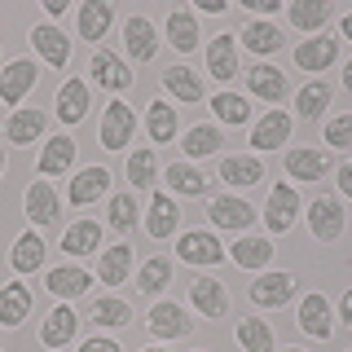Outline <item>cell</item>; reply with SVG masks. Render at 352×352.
I'll return each instance as SVG.
<instances>
[{
  "label": "cell",
  "mask_w": 352,
  "mask_h": 352,
  "mask_svg": "<svg viewBox=\"0 0 352 352\" xmlns=\"http://www.w3.org/2000/svg\"><path fill=\"white\" fill-rule=\"evenodd\" d=\"M207 216H212V225H220V229H251L256 225V207H251L247 198H229V194L212 198Z\"/></svg>",
  "instance_id": "cell-4"
},
{
  "label": "cell",
  "mask_w": 352,
  "mask_h": 352,
  "mask_svg": "<svg viewBox=\"0 0 352 352\" xmlns=\"http://www.w3.org/2000/svg\"><path fill=\"white\" fill-rule=\"evenodd\" d=\"M229 260H234L238 269H264V264L273 260V242L269 238H238L234 247H229Z\"/></svg>",
  "instance_id": "cell-23"
},
{
  "label": "cell",
  "mask_w": 352,
  "mask_h": 352,
  "mask_svg": "<svg viewBox=\"0 0 352 352\" xmlns=\"http://www.w3.org/2000/svg\"><path fill=\"white\" fill-rule=\"evenodd\" d=\"M291 295H295L291 273H264V278L251 282V304H260V308H282Z\"/></svg>",
  "instance_id": "cell-7"
},
{
  "label": "cell",
  "mask_w": 352,
  "mask_h": 352,
  "mask_svg": "<svg viewBox=\"0 0 352 352\" xmlns=\"http://www.w3.org/2000/svg\"><path fill=\"white\" fill-rule=\"evenodd\" d=\"M88 115V84L84 80H66L58 88V119L62 124H80Z\"/></svg>",
  "instance_id": "cell-20"
},
{
  "label": "cell",
  "mask_w": 352,
  "mask_h": 352,
  "mask_svg": "<svg viewBox=\"0 0 352 352\" xmlns=\"http://www.w3.org/2000/svg\"><path fill=\"white\" fill-rule=\"evenodd\" d=\"M0 172H5V154H0Z\"/></svg>",
  "instance_id": "cell-57"
},
{
  "label": "cell",
  "mask_w": 352,
  "mask_h": 352,
  "mask_svg": "<svg viewBox=\"0 0 352 352\" xmlns=\"http://www.w3.org/2000/svg\"><path fill=\"white\" fill-rule=\"evenodd\" d=\"M348 352H352V348H348Z\"/></svg>",
  "instance_id": "cell-60"
},
{
  "label": "cell",
  "mask_w": 352,
  "mask_h": 352,
  "mask_svg": "<svg viewBox=\"0 0 352 352\" xmlns=\"http://www.w3.org/2000/svg\"><path fill=\"white\" fill-rule=\"evenodd\" d=\"M308 229H313V238L335 242L344 234V207H339L335 198H313V207H308Z\"/></svg>",
  "instance_id": "cell-6"
},
{
  "label": "cell",
  "mask_w": 352,
  "mask_h": 352,
  "mask_svg": "<svg viewBox=\"0 0 352 352\" xmlns=\"http://www.w3.org/2000/svg\"><path fill=\"white\" fill-rule=\"evenodd\" d=\"M124 44H128V53L137 62H150L154 49H159V36H154V27H150L146 18H128L124 22Z\"/></svg>",
  "instance_id": "cell-22"
},
{
  "label": "cell",
  "mask_w": 352,
  "mask_h": 352,
  "mask_svg": "<svg viewBox=\"0 0 352 352\" xmlns=\"http://www.w3.org/2000/svg\"><path fill=\"white\" fill-rule=\"evenodd\" d=\"M286 18H291L300 31H322L326 18H330V5L326 0H295V5L286 9Z\"/></svg>",
  "instance_id": "cell-36"
},
{
  "label": "cell",
  "mask_w": 352,
  "mask_h": 352,
  "mask_svg": "<svg viewBox=\"0 0 352 352\" xmlns=\"http://www.w3.org/2000/svg\"><path fill=\"white\" fill-rule=\"evenodd\" d=\"M31 44H36V53L49 66H66V62H71V40H66L53 22H44V27L31 31Z\"/></svg>",
  "instance_id": "cell-14"
},
{
  "label": "cell",
  "mask_w": 352,
  "mask_h": 352,
  "mask_svg": "<svg viewBox=\"0 0 352 352\" xmlns=\"http://www.w3.org/2000/svg\"><path fill=\"white\" fill-rule=\"evenodd\" d=\"M282 352H300V348H282Z\"/></svg>",
  "instance_id": "cell-58"
},
{
  "label": "cell",
  "mask_w": 352,
  "mask_h": 352,
  "mask_svg": "<svg viewBox=\"0 0 352 352\" xmlns=\"http://www.w3.org/2000/svg\"><path fill=\"white\" fill-rule=\"evenodd\" d=\"M40 132H44V115H40V110H14V115H9L5 137L14 141V146H31Z\"/></svg>",
  "instance_id": "cell-33"
},
{
  "label": "cell",
  "mask_w": 352,
  "mask_h": 352,
  "mask_svg": "<svg viewBox=\"0 0 352 352\" xmlns=\"http://www.w3.org/2000/svg\"><path fill=\"white\" fill-rule=\"evenodd\" d=\"M330 168V159L322 150H291L286 154V172L295 176V181H322Z\"/></svg>",
  "instance_id": "cell-25"
},
{
  "label": "cell",
  "mask_w": 352,
  "mask_h": 352,
  "mask_svg": "<svg viewBox=\"0 0 352 352\" xmlns=\"http://www.w3.org/2000/svg\"><path fill=\"white\" fill-rule=\"evenodd\" d=\"M110 22H115V9L106 0H84L80 5V36L84 40H102L110 31Z\"/></svg>",
  "instance_id": "cell-24"
},
{
  "label": "cell",
  "mask_w": 352,
  "mask_h": 352,
  "mask_svg": "<svg viewBox=\"0 0 352 352\" xmlns=\"http://www.w3.org/2000/svg\"><path fill=\"white\" fill-rule=\"evenodd\" d=\"M22 207H27V216L36 220V225H53V220H58V194H53L49 181L27 185V194H22Z\"/></svg>",
  "instance_id": "cell-16"
},
{
  "label": "cell",
  "mask_w": 352,
  "mask_h": 352,
  "mask_svg": "<svg viewBox=\"0 0 352 352\" xmlns=\"http://www.w3.org/2000/svg\"><path fill=\"white\" fill-rule=\"evenodd\" d=\"M326 146L335 150H352V115H339L326 124Z\"/></svg>",
  "instance_id": "cell-48"
},
{
  "label": "cell",
  "mask_w": 352,
  "mask_h": 352,
  "mask_svg": "<svg viewBox=\"0 0 352 352\" xmlns=\"http://www.w3.org/2000/svg\"><path fill=\"white\" fill-rule=\"evenodd\" d=\"M198 9L203 14H225V0H198Z\"/></svg>",
  "instance_id": "cell-53"
},
{
  "label": "cell",
  "mask_w": 352,
  "mask_h": 352,
  "mask_svg": "<svg viewBox=\"0 0 352 352\" xmlns=\"http://www.w3.org/2000/svg\"><path fill=\"white\" fill-rule=\"evenodd\" d=\"M207 71H212L220 84H229L238 75V36L234 31H225V36L212 40V49H207Z\"/></svg>",
  "instance_id": "cell-9"
},
{
  "label": "cell",
  "mask_w": 352,
  "mask_h": 352,
  "mask_svg": "<svg viewBox=\"0 0 352 352\" xmlns=\"http://www.w3.org/2000/svg\"><path fill=\"white\" fill-rule=\"evenodd\" d=\"M137 132V115H132L128 102H110L106 106V119H102V146L106 150H124Z\"/></svg>",
  "instance_id": "cell-1"
},
{
  "label": "cell",
  "mask_w": 352,
  "mask_h": 352,
  "mask_svg": "<svg viewBox=\"0 0 352 352\" xmlns=\"http://www.w3.org/2000/svg\"><path fill=\"white\" fill-rule=\"evenodd\" d=\"M168 40H172V49H181V53H194L198 49V27H194V14H190V9H172Z\"/></svg>",
  "instance_id": "cell-35"
},
{
  "label": "cell",
  "mask_w": 352,
  "mask_h": 352,
  "mask_svg": "<svg viewBox=\"0 0 352 352\" xmlns=\"http://www.w3.org/2000/svg\"><path fill=\"white\" fill-rule=\"evenodd\" d=\"M110 225H115L119 234H128V229L137 225V203H132V194H115V198H110Z\"/></svg>",
  "instance_id": "cell-47"
},
{
  "label": "cell",
  "mask_w": 352,
  "mask_h": 352,
  "mask_svg": "<svg viewBox=\"0 0 352 352\" xmlns=\"http://www.w3.org/2000/svg\"><path fill=\"white\" fill-rule=\"evenodd\" d=\"M154 172H159L154 150H132V154H128V181H132V185H150Z\"/></svg>",
  "instance_id": "cell-46"
},
{
  "label": "cell",
  "mask_w": 352,
  "mask_h": 352,
  "mask_svg": "<svg viewBox=\"0 0 352 352\" xmlns=\"http://www.w3.org/2000/svg\"><path fill=\"white\" fill-rule=\"evenodd\" d=\"M335 53H339L335 36H313L295 49V66H300V71H326V66L335 62Z\"/></svg>",
  "instance_id": "cell-17"
},
{
  "label": "cell",
  "mask_w": 352,
  "mask_h": 352,
  "mask_svg": "<svg viewBox=\"0 0 352 352\" xmlns=\"http://www.w3.org/2000/svg\"><path fill=\"white\" fill-rule=\"evenodd\" d=\"M212 110H216V119L220 124H247V115H251V106H247V97H238V93H216L212 97Z\"/></svg>",
  "instance_id": "cell-44"
},
{
  "label": "cell",
  "mask_w": 352,
  "mask_h": 352,
  "mask_svg": "<svg viewBox=\"0 0 352 352\" xmlns=\"http://www.w3.org/2000/svg\"><path fill=\"white\" fill-rule=\"evenodd\" d=\"M176 256L185 264H220L225 260V247L207 229H190V234H181V242H176Z\"/></svg>",
  "instance_id": "cell-3"
},
{
  "label": "cell",
  "mask_w": 352,
  "mask_h": 352,
  "mask_svg": "<svg viewBox=\"0 0 352 352\" xmlns=\"http://www.w3.org/2000/svg\"><path fill=\"white\" fill-rule=\"evenodd\" d=\"M71 163H75V141L53 137L40 154V176H62V172H71Z\"/></svg>",
  "instance_id": "cell-29"
},
{
  "label": "cell",
  "mask_w": 352,
  "mask_h": 352,
  "mask_svg": "<svg viewBox=\"0 0 352 352\" xmlns=\"http://www.w3.org/2000/svg\"><path fill=\"white\" fill-rule=\"evenodd\" d=\"M163 88L176 93V102H203V80L190 71V66H172V71H163Z\"/></svg>",
  "instance_id": "cell-27"
},
{
  "label": "cell",
  "mask_w": 352,
  "mask_h": 352,
  "mask_svg": "<svg viewBox=\"0 0 352 352\" xmlns=\"http://www.w3.org/2000/svg\"><path fill=\"white\" fill-rule=\"evenodd\" d=\"M49 291L58 295V300H75V295L88 291V273L84 269H71V264H66V269H53L49 273Z\"/></svg>",
  "instance_id": "cell-38"
},
{
  "label": "cell",
  "mask_w": 352,
  "mask_h": 352,
  "mask_svg": "<svg viewBox=\"0 0 352 352\" xmlns=\"http://www.w3.org/2000/svg\"><path fill=\"white\" fill-rule=\"evenodd\" d=\"M247 88L260 97V102H282L291 84H286V75L278 71V66L260 62V66H251V71H247Z\"/></svg>",
  "instance_id": "cell-12"
},
{
  "label": "cell",
  "mask_w": 352,
  "mask_h": 352,
  "mask_svg": "<svg viewBox=\"0 0 352 352\" xmlns=\"http://www.w3.org/2000/svg\"><path fill=\"white\" fill-rule=\"evenodd\" d=\"M141 352H163V348H141Z\"/></svg>",
  "instance_id": "cell-56"
},
{
  "label": "cell",
  "mask_w": 352,
  "mask_h": 352,
  "mask_svg": "<svg viewBox=\"0 0 352 352\" xmlns=\"http://www.w3.org/2000/svg\"><path fill=\"white\" fill-rule=\"evenodd\" d=\"M339 322H344V326L352 330V291L344 295V304H339Z\"/></svg>",
  "instance_id": "cell-52"
},
{
  "label": "cell",
  "mask_w": 352,
  "mask_h": 352,
  "mask_svg": "<svg viewBox=\"0 0 352 352\" xmlns=\"http://www.w3.org/2000/svg\"><path fill=\"white\" fill-rule=\"evenodd\" d=\"M181 150L190 154V159H207V154H216V150H220V132H216L212 124H198V128L185 132Z\"/></svg>",
  "instance_id": "cell-41"
},
{
  "label": "cell",
  "mask_w": 352,
  "mask_h": 352,
  "mask_svg": "<svg viewBox=\"0 0 352 352\" xmlns=\"http://www.w3.org/2000/svg\"><path fill=\"white\" fill-rule=\"evenodd\" d=\"M344 36H348V40H352V14H348V18H344Z\"/></svg>",
  "instance_id": "cell-55"
},
{
  "label": "cell",
  "mask_w": 352,
  "mask_h": 352,
  "mask_svg": "<svg viewBox=\"0 0 352 352\" xmlns=\"http://www.w3.org/2000/svg\"><path fill=\"white\" fill-rule=\"evenodd\" d=\"M238 344L242 352H273V330L264 326V317H247L238 326Z\"/></svg>",
  "instance_id": "cell-42"
},
{
  "label": "cell",
  "mask_w": 352,
  "mask_h": 352,
  "mask_svg": "<svg viewBox=\"0 0 352 352\" xmlns=\"http://www.w3.org/2000/svg\"><path fill=\"white\" fill-rule=\"evenodd\" d=\"M9 264H14L18 273H36L40 264H44V238L36 234V229L14 242V256H9Z\"/></svg>",
  "instance_id": "cell-31"
},
{
  "label": "cell",
  "mask_w": 352,
  "mask_h": 352,
  "mask_svg": "<svg viewBox=\"0 0 352 352\" xmlns=\"http://www.w3.org/2000/svg\"><path fill=\"white\" fill-rule=\"evenodd\" d=\"M80 352H119V344H115V339H88Z\"/></svg>",
  "instance_id": "cell-49"
},
{
  "label": "cell",
  "mask_w": 352,
  "mask_h": 352,
  "mask_svg": "<svg viewBox=\"0 0 352 352\" xmlns=\"http://www.w3.org/2000/svg\"><path fill=\"white\" fill-rule=\"evenodd\" d=\"M93 322H97V326H128V322H132V308H128L124 300H115V295H110V300H97V304H93Z\"/></svg>",
  "instance_id": "cell-45"
},
{
  "label": "cell",
  "mask_w": 352,
  "mask_h": 352,
  "mask_svg": "<svg viewBox=\"0 0 352 352\" xmlns=\"http://www.w3.org/2000/svg\"><path fill=\"white\" fill-rule=\"evenodd\" d=\"M339 190L352 198V163H344V168H339Z\"/></svg>",
  "instance_id": "cell-51"
},
{
  "label": "cell",
  "mask_w": 352,
  "mask_h": 352,
  "mask_svg": "<svg viewBox=\"0 0 352 352\" xmlns=\"http://www.w3.org/2000/svg\"><path fill=\"white\" fill-rule=\"evenodd\" d=\"M344 84H348V93H352V62L344 66Z\"/></svg>",
  "instance_id": "cell-54"
},
{
  "label": "cell",
  "mask_w": 352,
  "mask_h": 352,
  "mask_svg": "<svg viewBox=\"0 0 352 352\" xmlns=\"http://www.w3.org/2000/svg\"><path fill=\"white\" fill-rule=\"evenodd\" d=\"M97 273H102L106 286L128 282V273H132V247H128V242H119V247H106V256H102V264H97Z\"/></svg>",
  "instance_id": "cell-30"
},
{
  "label": "cell",
  "mask_w": 352,
  "mask_h": 352,
  "mask_svg": "<svg viewBox=\"0 0 352 352\" xmlns=\"http://www.w3.org/2000/svg\"><path fill=\"white\" fill-rule=\"evenodd\" d=\"M31 317V286L27 282H9L5 291H0V326H22Z\"/></svg>",
  "instance_id": "cell-11"
},
{
  "label": "cell",
  "mask_w": 352,
  "mask_h": 352,
  "mask_svg": "<svg viewBox=\"0 0 352 352\" xmlns=\"http://www.w3.org/2000/svg\"><path fill=\"white\" fill-rule=\"evenodd\" d=\"M326 106H330V84H326V80H313V84H304V88H300V97H295V110H300L304 119H317V115H326Z\"/></svg>",
  "instance_id": "cell-40"
},
{
  "label": "cell",
  "mask_w": 352,
  "mask_h": 352,
  "mask_svg": "<svg viewBox=\"0 0 352 352\" xmlns=\"http://www.w3.org/2000/svg\"><path fill=\"white\" fill-rule=\"evenodd\" d=\"M93 80L102 88H110V93H124L132 84V71L115 58V53H93Z\"/></svg>",
  "instance_id": "cell-21"
},
{
  "label": "cell",
  "mask_w": 352,
  "mask_h": 352,
  "mask_svg": "<svg viewBox=\"0 0 352 352\" xmlns=\"http://www.w3.org/2000/svg\"><path fill=\"white\" fill-rule=\"evenodd\" d=\"M194 322L185 317V308L181 304H172V300H159L150 308V335H159V339H181V335H190Z\"/></svg>",
  "instance_id": "cell-5"
},
{
  "label": "cell",
  "mask_w": 352,
  "mask_h": 352,
  "mask_svg": "<svg viewBox=\"0 0 352 352\" xmlns=\"http://www.w3.org/2000/svg\"><path fill=\"white\" fill-rule=\"evenodd\" d=\"M251 9H256V14H278L282 9V0H247Z\"/></svg>",
  "instance_id": "cell-50"
},
{
  "label": "cell",
  "mask_w": 352,
  "mask_h": 352,
  "mask_svg": "<svg viewBox=\"0 0 352 352\" xmlns=\"http://www.w3.org/2000/svg\"><path fill=\"white\" fill-rule=\"evenodd\" d=\"M260 176H264V168L251 154H229V159L220 163V181H229V185H256Z\"/></svg>",
  "instance_id": "cell-32"
},
{
  "label": "cell",
  "mask_w": 352,
  "mask_h": 352,
  "mask_svg": "<svg viewBox=\"0 0 352 352\" xmlns=\"http://www.w3.org/2000/svg\"><path fill=\"white\" fill-rule=\"evenodd\" d=\"M97 242H102V225H97V220H75L62 234V251L66 256H88Z\"/></svg>",
  "instance_id": "cell-28"
},
{
  "label": "cell",
  "mask_w": 352,
  "mask_h": 352,
  "mask_svg": "<svg viewBox=\"0 0 352 352\" xmlns=\"http://www.w3.org/2000/svg\"><path fill=\"white\" fill-rule=\"evenodd\" d=\"M242 44H247L251 53H278V49H282V31L273 27V22H247Z\"/></svg>",
  "instance_id": "cell-39"
},
{
  "label": "cell",
  "mask_w": 352,
  "mask_h": 352,
  "mask_svg": "<svg viewBox=\"0 0 352 352\" xmlns=\"http://www.w3.org/2000/svg\"><path fill=\"white\" fill-rule=\"evenodd\" d=\"M146 132H150V141H176V106L168 102H150L146 110Z\"/></svg>",
  "instance_id": "cell-34"
},
{
  "label": "cell",
  "mask_w": 352,
  "mask_h": 352,
  "mask_svg": "<svg viewBox=\"0 0 352 352\" xmlns=\"http://www.w3.org/2000/svg\"><path fill=\"white\" fill-rule=\"evenodd\" d=\"M168 278H172V260H168V256H154V260L141 264L137 286H141V295H159L163 286H168Z\"/></svg>",
  "instance_id": "cell-43"
},
{
  "label": "cell",
  "mask_w": 352,
  "mask_h": 352,
  "mask_svg": "<svg viewBox=\"0 0 352 352\" xmlns=\"http://www.w3.org/2000/svg\"><path fill=\"white\" fill-rule=\"evenodd\" d=\"M106 185H110V172H106V168H84V172L71 181V203H75V207H88L93 198L106 194Z\"/></svg>",
  "instance_id": "cell-26"
},
{
  "label": "cell",
  "mask_w": 352,
  "mask_h": 352,
  "mask_svg": "<svg viewBox=\"0 0 352 352\" xmlns=\"http://www.w3.org/2000/svg\"><path fill=\"white\" fill-rule=\"evenodd\" d=\"M75 326H80V317L71 313V304H58L49 317H44V330H40L44 348H62V344H71V339H75Z\"/></svg>",
  "instance_id": "cell-19"
},
{
  "label": "cell",
  "mask_w": 352,
  "mask_h": 352,
  "mask_svg": "<svg viewBox=\"0 0 352 352\" xmlns=\"http://www.w3.org/2000/svg\"><path fill=\"white\" fill-rule=\"evenodd\" d=\"M300 330H304V335H313V339H330L335 322H330L326 295H304V300H300Z\"/></svg>",
  "instance_id": "cell-13"
},
{
  "label": "cell",
  "mask_w": 352,
  "mask_h": 352,
  "mask_svg": "<svg viewBox=\"0 0 352 352\" xmlns=\"http://www.w3.org/2000/svg\"><path fill=\"white\" fill-rule=\"evenodd\" d=\"M286 137H291V115L286 110H269L256 124V132H251V146L256 150H282Z\"/></svg>",
  "instance_id": "cell-15"
},
{
  "label": "cell",
  "mask_w": 352,
  "mask_h": 352,
  "mask_svg": "<svg viewBox=\"0 0 352 352\" xmlns=\"http://www.w3.org/2000/svg\"><path fill=\"white\" fill-rule=\"evenodd\" d=\"M190 300H194L198 313L212 317V322L229 313V295H225V286L212 282V278H194V282H190Z\"/></svg>",
  "instance_id": "cell-10"
},
{
  "label": "cell",
  "mask_w": 352,
  "mask_h": 352,
  "mask_svg": "<svg viewBox=\"0 0 352 352\" xmlns=\"http://www.w3.org/2000/svg\"><path fill=\"white\" fill-rule=\"evenodd\" d=\"M168 190L198 198V194H207V176L198 168H190V163H172V168H168Z\"/></svg>",
  "instance_id": "cell-37"
},
{
  "label": "cell",
  "mask_w": 352,
  "mask_h": 352,
  "mask_svg": "<svg viewBox=\"0 0 352 352\" xmlns=\"http://www.w3.org/2000/svg\"><path fill=\"white\" fill-rule=\"evenodd\" d=\"M198 352H203V348H198Z\"/></svg>",
  "instance_id": "cell-59"
},
{
  "label": "cell",
  "mask_w": 352,
  "mask_h": 352,
  "mask_svg": "<svg viewBox=\"0 0 352 352\" xmlns=\"http://www.w3.org/2000/svg\"><path fill=\"white\" fill-rule=\"evenodd\" d=\"M36 62H27V58H18V62H9L5 71H0V102L5 106H18L22 97L36 88Z\"/></svg>",
  "instance_id": "cell-2"
},
{
  "label": "cell",
  "mask_w": 352,
  "mask_h": 352,
  "mask_svg": "<svg viewBox=\"0 0 352 352\" xmlns=\"http://www.w3.org/2000/svg\"><path fill=\"white\" fill-rule=\"evenodd\" d=\"M176 220H181L176 198H172V194H154V198H150V216H146L150 238H172V234H176Z\"/></svg>",
  "instance_id": "cell-18"
},
{
  "label": "cell",
  "mask_w": 352,
  "mask_h": 352,
  "mask_svg": "<svg viewBox=\"0 0 352 352\" xmlns=\"http://www.w3.org/2000/svg\"><path fill=\"white\" fill-rule=\"evenodd\" d=\"M295 212H300V194H295L291 185H273L269 212H264V225H269L273 234H286V229L295 225Z\"/></svg>",
  "instance_id": "cell-8"
}]
</instances>
